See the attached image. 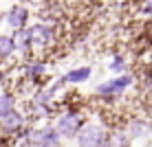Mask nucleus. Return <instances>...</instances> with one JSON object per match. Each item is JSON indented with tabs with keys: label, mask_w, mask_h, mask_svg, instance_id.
<instances>
[{
	"label": "nucleus",
	"mask_w": 152,
	"mask_h": 147,
	"mask_svg": "<svg viewBox=\"0 0 152 147\" xmlns=\"http://www.w3.org/2000/svg\"><path fill=\"white\" fill-rule=\"evenodd\" d=\"M143 11L148 13V15H152V0H145V4H143Z\"/></svg>",
	"instance_id": "obj_16"
},
{
	"label": "nucleus",
	"mask_w": 152,
	"mask_h": 147,
	"mask_svg": "<svg viewBox=\"0 0 152 147\" xmlns=\"http://www.w3.org/2000/svg\"><path fill=\"white\" fill-rule=\"evenodd\" d=\"M148 132H150V125L145 123V121H130V125H128V136L130 138H139V136H143Z\"/></svg>",
	"instance_id": "obj_11"
},
{
	"label": "nucleus",
	"mask_w": 152,
	"mask_h": 147,
	"mask_svg": "<svg viewBox=\"0 0 152 147\" xmlns=\"http://www.w3.org/2000/svg\"><path fill=\"white\" fill-rule=\"evenodd\" d=\"M124 68H126L124 57H115V59H113V64H110V70H113V72H121Z\"/></svg>",
	"instance_id": "obj_15"
},
{
	"label": "nucleus",
	"mask_w": 152,
	"mask_h": 147,
	"mask_svg": "<svg viewBox=\"0 0 152 147\" xmlns=\"http://www.w3.org/2000/svg\"><path fill=\"white\" fill-rule=\"evenodd\" d=\"M24 125V119L20 112H11L7 119H2V127L7 130V132H15V130H20Z\"/></svg>",
	"instance_id": "obj_9"
},
{
	"label": "nucleus",
	"mask_w": 152,
	"mask_h": 147,
	"mask_svg": "<svg viewBox=\"0 0 152 147\" xmlns=\"http://www.w3.org/2000/svg\"><path fill=\"white\" fill-rule=\"evenodd\" d=\"M132 83V77L130 75H119V77H115V79H108V81H104V83H99L97 86V94H102V97H110V94H119V92H124L126 88Z\"/></svg>",
	"instance_id": "obj_3"
},
{
	"label": "nucleus",
	"mask_w": 152,
	"mask_h": 147,
	"mask_svg": "<svg viewBox=\"0 0 152 147\" xmlns=\"http://www.w3.org/2000/svg\"><path fill=\"white\" fill-rule=\"evenodd\" d=\"M88 77H91V68L88 66H82V68H73V70H69L64 75V81L66 83H82L86 81Z\"/></svg>",
	"instance_id": "obj_8"
},
{
	"label": "nucleus",
	"mask_w": 152,
	"mask_h": 147,
	"mask_svg": "<svg viewBox=\"0 0 152 147\" xmlns=\"http://www.w3.org/2000/svg\"><path fill=\"white\" fill-rule=\"evenodd\" d=\"M11 112H15V101L11 94H0V121L7 119Z\"/></svg>",
	"instance_id": "obj_10"
},
{
	"label": "nucleus",
	"mask_w": 152,
	"mask_h": 147,
	"mask_svg": "<svg viewBox=\"0 0 152 147\" xmlns=\"http://www.w3.org/2000/svg\"><path fill=\"white\" fill-rule=\"evenodd\" d=\"M104 147H130L128 145V138L121 134H113L110 138H106V145Z\"/></svg>",
	"instance_id": "obj_13"
},
{
	"label": "nucleus",
	"mask_w": 152,
	"mask_h": 147,
	"mask_svg": "<svg viewBox=\"0 0 152 147\" xmlns=\"http://www.w3.org/2000/svg\"><path fill=\"white\" fill-rule=\"evenodd\" d=\"M31 33V40L35 42V44H49L51 40H53V31H51L46 24H33V27L29 29Z\"/></svg>",
	"instance_id": "obj_6"
},
{
	"label": "nucleus",
	"mask_w": 152,
	"mask_h": 147,
	"mask_svg": "<svg viewBox=\"0 0 152 147\" xmlns=\"http://www.w3.org/2000/svg\"><path fill=\"white\" fill-rule=\"evenodd\" d=\"M0 20H2V15H0Z\"/></svg>",
	"instance_id": "obj_18"
},
{
	"label": "nucleus",
	"mask_w": 152,
	"mask_h": 147,
	"mask_svg": "<svg viewBox=\"0 0 152 147\" xmlns=\"http://www.w3.org/2000/svg\"><path fill=\"white\" fill-rule=\"evenodd\" d=\"M13 44H15V49H18V51L27 53L31 46H33V40H31L29 29H20V31H15V35H13Z\"/></svg>",
	"instance_id": "obj_7"
},
{
	"label": "nucleus",
	"mask_w": 152,
	"mask_h": 147,
	"mask_svg": "<svg viewBox=\"0 0 152 147\" xmlns=\"http://www.w3.org/2000/svg\"><path fill=\"white\" fill-rule=\"evenodd\" d=\"M44 70H46L44 64H31V66L27 68V75L31 77V79H38V77L44 75Z\"/></svg>",
	"instance_id": "obj_14"
},
{
	"label": "nucleus",
	"mask_w": 152,
	"mask_h": 147,
	"mask_svg": "<svg viewBox=\"0 0 152 147\" xmlns=\"http://www.w3.org/2000/svg\"><path fill=\"white\" fill-rule=\"evenodd\" d=\"M82 127H84V123L75 112L62 114V117L57 119V123H55V130H57V134H60L62 138H75V136H80Z\"/></svg>",
	"instance_id": "obj_1"
},
{
	"label": "nucleus",
	"mask_w": 152,
	"mask_h": 147,
	"mask_svg": "<svg viewBox=\"0 0 152 147\" xmlns=\"http://www.w3.org/2000/svg\"><path fill=\"white\" fill-rule=\"evenodd\" d=\"M4 22H7L11 29L20 31V29L27 27V22H29V11H27L24 7H20V4H15V7H11V9L7 11V15H4Z\"/></svg>",
	"instance_id": "obj_5"
},
{
	"label": "nucleus",
	"mask_w": 152,
	"mask_h": 147,
	"mask_svg": "<svg viewBox=\"0 0 152 147\" xmlns=\"http://www.w3.org/2000/svg\"><path fill=\"white\" fill-rule=\"evenodd\" d=\"M60 138L62 136L57 134L55 127H42V130H35L29 140L35 147H57L60 145Z\"/></svg>",
	"instance_id": "obj_4"
},
{
	"label": "nucleus",
	"mask_w": 152,
	"mask_h": 147,
	"mask_svg": "<svg viewBox=\"0 0 152 147\" xmlns=\"http://www.w3.org/2000/svg\"><path fill=\"white\" fill-rule=\"evenodd\" d=\"M15 51V44H13V38H9V35H0V57H9Z\"/></svg>",
	"instance_id": "obj_12"
},
{
	"label": "nucleus",
	"mask_w": 152,
	"mask_h": 147,
	"mask_svg": "<svg viewBox=\"0 0 152 147\" xmlns=\"http://www.w3.org/2000/svg\"><path fill=\"white\" fill-rule=\"evenodd\" d=\"M145 86H148V90L152 92V72H150V75H148V79H145Z\"/></svg>",
	"instance_id": "obj_17"
},
{
	"label": "nucleus",
	"mask_w": 152,
	"mask_h": 147,
	"mask_svg": "<svg viewBox=\"0 0 152 147\" xmlns=\"http://www.w3.org/2000/svg\"><path fill=\"white\" fill-rule=\"evenodd\" d=\"M80 147H104L106 145V134L99 125H84L80 136H77Z\"/></svg>",
	"instance_id": "obj_2"
}]
</instances>
